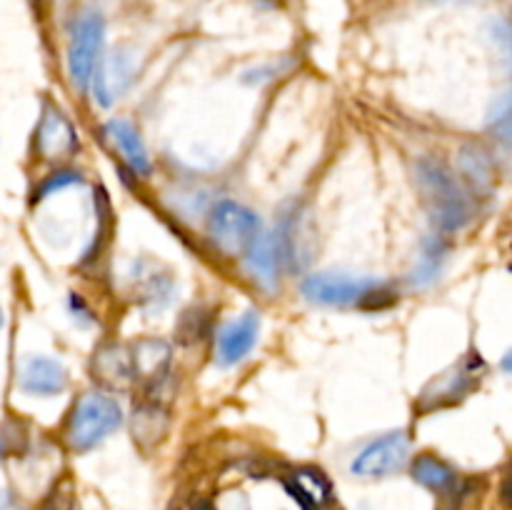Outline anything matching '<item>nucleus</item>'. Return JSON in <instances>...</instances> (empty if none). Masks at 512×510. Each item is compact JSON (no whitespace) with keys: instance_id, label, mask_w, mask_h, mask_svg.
Returning a JSON list of instances; mask_svg holds the SVG:
<instances>
[{"instance_id":"obj_1","label":"nucleus","mask_w":512,"mask_h":510,"mask_svg":"<svg viewBox=\"0 0 512 510\" xmlns=\"http://www.w3.org/2000/svg\"><path fill=\"white\" fill-rule=\"evenodd\" d=\"M305 300L328 308H360L375 313L398 300L388 283L375 278H353L345 273H315L303 280Z\"/></svg>"},{"instance_id":"obj_2","label":"nucleus","mask_w":512,"mask_h":510,"mask_svg":"<svg viewBox=\"0 0 512 510\" xmlns=\"http://www.w3.org/2000/svg\"><path fill=\"white\" fill-rule=\"evenodd\" d=\"M415 175H418V188L423 193L425 205H428L430 215L440 230L453 233V230L465 228L470 223L473 203H470L460 180L448 170V165L425 158L418 163Z\"/></svg>"},{"instance_id":"obj_3","label":"nucleus","mask_w":512,"mask_h":510,"mask_svg":"<svg viewBox=\"0 0 512 510\" xmlns=\"http://www.w3.org/2000/svg\"><path fill=\"white\" fill-rule=\"evenodd\" d=\"M120 425H123V408L118 400L103 390H93L85 393L70 410L65 440L75 453H85L103 443Z\"/></svg>"},{"instance_id":"obj_4","label":"nucleus","mask_w":512,"mask_h":510,"mask_svg":"<svg viewBox=\"0 0 512 510\" xmlns=\"http://www.w3.org/2000/svg\"><path fill=\"white\" fill-rule=\"evenodd\" d=\"M483 373L485 360L478 353H465L458 363L445 368L443 373H438L425 385L415 408H418V413H435V410H445L463 403L478 388Z\"/></svg>"},{"instance_id":"obj_5","label":"nucleus","mask_w":512,"mask_h":510,"mask_svg":"<svg viewBox=\"0 0 512 510\" xmlns=\"http://www.w3.org/2000/svg\"><path fill=\"white\" fill-rule=\"evenodd\" d=\"M105 45V20L98 10L78 15L70 28L68 43V73L78 90H85L95 78Z\"/></svg>"},{"instance_id":"obj_6","label":"nucleus","mask_w":512,"mask_h":510,"mask_svg":"<svg viewBox=\"0 0 512 510\" xmlns=\"http://www.w3.org/2000/svg\"><path fill=\"white\" fill-rule=\"evenodd\" d=\"M208 235L223 253H248L260 235V220L253 210L235 200H223L213 208L208 220Z\"/></svg>"},{"instance_id":"obj_7","label":"nucleus","mask_w":512,"mask_h":510,"mask_svg":"<svg viewBox=\"0 0 512 510\" xmlns=\"http://www.w3.org/2000/svg\"><path fill=\"white\" fill-rule=\"evenodd\" d=\"M410 460V438L405 430H393L373 443L365 445L358 455H355L353 475L358 478H388V475L400 473Z\"/></svg>"},{"instance_id":"obj_8","label":"nucleus","mask_w":512,"mask_h":510,"mask_svg":"<svg viewBox=\"0 0 512 510\" xmlns=\"http://www.w3.org/2000/svg\"><path fill=\"white\" fill-rule=\"evenodd\" d=\"M260 335V313L255 310H245L238 320L220 328L218 340H215V358L220 365L230 368V365L240 363L248 358L250 350L255 348Z\"/></svg>"},{"instance_id":"obj_9","label":"nucleus","mask_w":512,"mask_h":510,"mask_svg":"<svg viewBox=\"0 0 512 510\" xmlns=\"http://www.w3.org/2000/svg\"><path fill=\"white\" fill-rule=\"evenodd\" d=\"M288 260V250H285L283 235L275 233H260L250 250L245 253V265L248 273L253 275L255 283L263 285L265 290H273L278 285L280 270Z\"/></svg>"},{"instance_id":"obj_10","label":"nucleus","mask_w":512,"mask_h":510,"mask_svg":"<svg viewBox=\"0 0 512 510\" xmlns=\"http://www.w3.org/2000/svg\"><path fill=\"white\" fill-rule=\"evenodd\" d=\"M20 388L35 398H53L68 388V370L48 355H30L20 365Z\"/></svg>"},{"instance_id":"obj_11","label":"nucleus","mask_w":512,"mask_h":510,"mask_svg":"<svg viewBox=\"0 0 512 510\" xmlns=\"http://www.w3.org/2000/svg\"><path fill=\"white\" fill-rule=\"evenodd\" d=\"M35 145L43 158H68L78 148V135H75L73 123L63 115V110L48 108L43 110V118L38 123V133H35Z\"/></svg>"},{"instance_id":"obj_12","label":"nucleus","mask_w":512,"mask_h":510,"mask_svg":"<svg viewBox=\"0 0 512 510\" xmlns=\"http://www.w3.org/2000/svg\"><path fill=\"white\" fill-rule=\"evenodd\" d=\"M130 83H133V58L125 50H115L108 58L100 60L95 70V98L103 108H110L115 100L123 98Z\"/></svg>"},{"instance_id":"obj_13","label":"nucleus","mask_w":512,"mask_h":510,"mask_svg":"<svg viewBox=\"0 0 512 510\" xmlns=\"http://www.w3.org/2000/svg\"><path fill=\"white\" fill-rule=\"evenodd\" d=\"M130 360H133L135 380L143 383H158L165 378L170 368V345L160 338H140L138 343L130 345Z\"/></svg>"},{"instance_id":"obj_14","label":"nucleus","mask_w":512,"mask_h":510,"mask_svg":"<svg viewBox=\"0 0 512 510\" xmlns=\"http://www.w3.org/2000/svg\"><path fill=\"white\" fill-rule=\"evenodd\" d=\"M93 373L95 378L103 380L110 388H125V385H130L135 380L130 350L120 348V345H105V348H100L93 358Z\"/></svg>"},{"instance_id":"obj_15","label":"nucleus","mask_w":512,"mask_h":510,"mask_svg":"<svg viewBox=\"0 0 512 510\" xmlns=\"http://www.w3.org/2000/svg\"><path fill=\"white\" fill-rule=\"evenodd\" d=\"M108 135L110 140L115 143V148L123 153L125 163L140 175H148L150 173V158H148V150H145L143 138H140L138 130L128 123V120H110L108 123Z\"/></svg>"},{"instance_id":"obj_16","label":"nucleus","mask_w":512,"mask_h":510,"mask_svg":"<svg viewBox=\"0 0 512 510\" xmlns=\"http://www.w3.org/2000/svg\"><path fill=\"white\" fill-rule=\"evenodd\" d=\"M135 293L140 295V303L150 308H163L173 293V278L168 273H160V268L150 260H143L135 273Z\"/></svg>"},{"instance_id":"obj_17","label":"nucleus","mask_w":512,"mask_h":510,"mask_svg":"<svg viewBox=\"0 0 512 510\" xmlns=\"http://www.w3.org/2000/svg\"><path fill=\"white\" fill-rule=\"evenodd\" d=\"M293 490L295 498L310 510H318L323 505L330 503V495H333V488H330L328 478H325L320 470L315 468H300L293 473V483L288 485Z\"/></svg>"},{"instance_id":"obj_18","label":"nucleus","mask_w":512,"mask_h":510,"mask_svg":"<svg viewBox=\"0 0 512 510\" xmlns=\"http://www.w3.org/2000/svg\"><path fill=\"white\" fill-rule=\"evenodd\" d=\"M413 478L433 493H450L458 485V473L445 460L425 453L413 463Z\"/></svg>"},{"instance_id":"obj_19","label":"nucleus","mask_w":512,"mask_h":510,"mask_svg":"<svg viewBox=\"0 0 512 510\" xmlns=\"http://www.w3.org/2000/svg\"><path fill=\"white\" fill-rule=\"evenodd\" d=\"M445 263V243L443 238H430L423 243V250L418 255V263H415L413 273H410V280L418 288H425V285L435 283L443 270Z\"/></svg>"},{"instance_id":"obj_20","label":"nucleus","mask_w":512,"mask_h":510,"mask_svg":"<svg viewBox=\"0 0 512 510\" xmlns=\"http://www.w3.org/2000/svg\"><path fill=\"white\" fill-rule=\"evenodd\" d=\"M488 128L498 143H503L505 148L512 150V90L508 95H503L495 103V108L490 110Z\"/></svg>"},{"instance_id":"obj_21","label":"nucleus","mask_w":512,"mask_h":510,"mask_svg":"<svg viewBox=\"0 0 512 510\" xmlns=\"http://www.w3.org/2000/svg\"><path fill=\"white\" fill-rule=\"evenodd\" d=\"M78 183H83L80 173H75V170H60V173L48 175V180H43V185L35 190V200H45L48 195H53V193H58V190L70 188V185H78Z\"/></svg>"},{"instance_id":"obj_22","label":"nucleus","mask_w":512,"mask_h":510,"mask_svg":"<svg viewBox=\"0 0 512 510\" xmlns=\"http://www.w3.org/2000/svg\"><path fill=\"white\" fill-rule=\"evenodd\" d=\"M463 168H465V173H468L473 180H478L480 185L488 183V180H490L488 160L483 158V153H480V150L473 148L470 153L463 155Z\"/></svg>"},{"instance_id":"obj_23","label":"nucleus","mask_w":512,"mask_h":510,"mask_svg":"<svg viewBox=\"0 0 512 510\" xmlns=\"http://www.w3.org/2000/svg\"><path fill=\"white\" fill-rule=\"evenodd\" d=\"M498 38L500 43L505 45V50L510 53V63H512V15H508V18L498 23Z\"/></svg>"},{"instance_id":"obj_24","label":"nucleus","mask_w":512,"mask_h":510,"mask_svg":"<svg viewBox=\"0 0 512 510\" xmlns=\"http://www.w3.org/2000/svg\"><path fill=\"white\" fill-rule=\"evenodd\" d=\"M503 495H505V500H508V503L512 505V473L508 475V478H505V488H503Z\"/></svg>"},{"instance_id":"obj_25","label":"nucleus","mask_w":512,"mask_h":510,"mask_svg":"<svg viewBox=\"0 0 512 510\" xmlns=\"http://www.w3.org/2000/svg\"><path fill=\"white\" fill-rule=\"evenodd\" d=\"M500 365H503L505 373H510V375H512V350H508V353H505L503 363H500Z\"/></svg>"},{"instance_id":"obj_26","label":"nucleus","mask_w":512,"mask_h":510,"mask_svg":"<svg viewBox=\"0 0 512 510\" xmlns=\"http://www.w3.org/2000/svg\"><path fill=\"white\" fill-rule=\"evenodd\" d=\"M0 510H15L13 500H10L8 495H0Z\"/></svg>"},{"instance_id":"obj_27","label":"nucleus","mask_w":512,"mask_h":510,"mask_svg":"<svg viewBox=\"0 0 512 510\" xmlns=\"http://www.w3.org/2000/svg\"><path fill=\"white\" fill-rule=\"evenodd\" d=\"M0 328H3V308H0Z\"/></svg>"},{"instance_id":"obj_28","label":"nucleus","mask_w":512,"mask_h":510,"mask_svg":"<svg viewBox=\"0 0 512 510\" xmlns=\"http://www.w3.org/2000/svg\"><path fill=\"white\" fill-rule=\"evenodd\" d=\"M55 510H70V508H65V505H58V508H55Z\"/></svg>"},{"instance_id":"obj_29","label":"nucleus","mask_w":512,"mask_h":510,"mask_svg":"<svg viewBox=\"0 0 512 510\" xmlns=\"http://www.w3.org/2000/svg\"><path fill=\"white\" fill-rule=\"evenodd\" d=\"M0 458H3V443H0Z\"/></svg>"}]
</instances>
